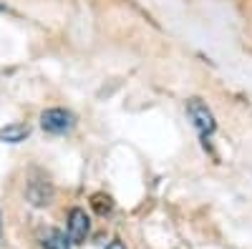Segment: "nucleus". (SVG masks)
<instances>
[{
	"label": "nucleus",
	"mask_w": 252,
	"mask_h": 249,
	"mask_svg": "<svg viewBox=\"0 0 252 249\" xmlns=\"http://www.w3.org/2000/svg\"><path fill=\"white\" fill-rule=\"evenodd\" d=\"M73 126H76V116L66 109H48L40 113V129L48 134L63 136V134L73 131Z\"/></svg>",
	"instance_id": "obj_1"
},
{
	"label": "nucleus",
	"mask_w": 252,
	"mask_h": 249,
	"mask_svg": "<svg viewBox=\"0 0 252 249\" xmlns=\"http://www.w3.org/2000/svg\"><path fill=\"white\" fill-rule=\"evenodd\" d=\"M187 113H189V118H192V123H194V129H197L202 136L215 134V129H217L215 113L207 109V103H204L202 98H189V101H187Z\"/></svg>",
	"instance_id": "obj_2"
},
{
	"label": "nucleus",
	"mask_w": 252,
	"mask_h": 249,
	"mask_svg": "<svg viewBox=\"0 0 252 249\" xmlns=\"http://www.w3.org/2000/svg\"><path fill=\"white\" fill-rule=\"evenodd\" d=\"M89 232H91V219H89V214L83 212L81 206L71 209V212H68V232H66L68 242H71V244H83V242H86V237H89Z\"/></svg>",
	"instance_id": "obj_3"
},
{
	"label": "nucleus",
	"mask_w": 252,
	"mask_h": 249,
	"mask_svg": "<svg viewBox=\"0 0 252 249\" xmlns=\"http://www.w3.org/2000/svg\"><path fill=\"white\" fill-rule=\"evenodd\" d=\"M26 196H28V201L33 206H48L51 199H53V186H51L48 179H35V181L28 184Z\"/></svg>",
	"instance_id": "obj_4"
},
{
	"label": "nucleus",
	"mask_w": 252,
	"mask_h": 249,
	"mask_svg": "<svg viewBox=\"0 0 252 249\" xmlns=\"http://www.w3.org/2000/svg\"><path fill=\"white\" fill-rule=\"evenodd\" d=\"M28 134H31V129L26 123H10V126L0 129V141L3 143H20V141L28 138Z\"/></svg>",
	"instance_id": "obj_5"
},
{
	"label": "nucleus",
	"mask_w": 252,
	"mask_h": 249,
	"mask_svg": "<svg viewBox=\"0 0 252 249\" xmlns=\"http://www.w3.org/2000/svg\"><path fill=\"white\" fill-rule=\"evenodd\" d=\"M43 249H71V242H68V237L63 234L61 229H48L46 234H43Z\"/></svg>",
	"instance_id": "obj_6"
},
{
	"label": "nucleus",
	"mask_w": 252,
	"mask_h": 249,
	"mask_svg": "<svg viewBox=\"0 0 252 249\" xmlns=\"http://www.w3.org/2000/svg\"><path fill=\"white\" fill-rule=\"evenodd\" d=\"M106 249H126V247H124V242H121V239H114V242H109V247H106Z\"/></svg>",
	"instance_id": "obj_7"
},
{
	"label": "nucleus",
	"mask_w": 252,
	"mask_h": 249,
	"mask_svg": "<svg viewBox=\"0 0 252 249\" xmlns=\"http://www.w3.org/2000/svg\"><path fill=\"white\" fill-rule=\"evenodd\" d=\"M0 237H3V217H0Z\"/></svg>",
	"instance_id": "obj_8"
}]
</instances>
